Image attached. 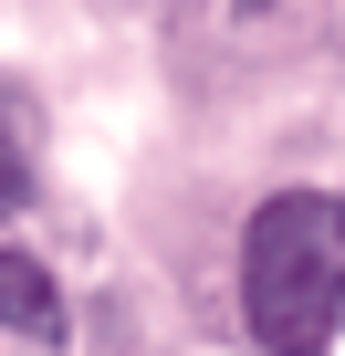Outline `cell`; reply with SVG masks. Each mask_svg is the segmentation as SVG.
Masks as SVG:
<instances>
[{"label": "cell", "instance_id": "1", "mask_svg": "<svg viewBox=\"0 0 345 356\" xmlns=\"http://www.w3.org/2000/svg\"><path fill=\"white\" fill-rule=\"evenodd\" d=\"M241 304L262 356H324L345 325V200L272 189L241 231Z\"/></svg>", "mask_w": 345, "mask_h": 356}, {"label": "cell", "instance_id": "2", "mask_svg": "<svg viewBox=\"0 0 345 356\" xmlns=\"http://www.w3.org/2000/svg\"><path fill=\"white\" fill-rule=\"evenodd\" d=\"M0 325L32 335V346H63V293H53V273H42L32 252H11V241H0Z\"/></svg>", "mask_w": 345, "mask_h": 356}, {"label": "cell", "instance_id": "3", "mask_svg": "<svg viewBox=\"0 0 345 356\" xmlns=\"http://www.w3.org/2000/svg\"><path fill=\"white\" fill-rule=\"evenodd\" d=\"M22 189H32V168H22V147H11V136H0V200H22Z\"/></svg>", "mask_w": 345, "mask_h": 356}]
</instances>
